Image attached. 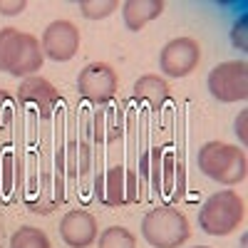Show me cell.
I'll return each instance as SVG.
<instances>
[{"instance_id": "cell-3", "label": "cell", "mask_w": 248, "mask_h": 248, "mask_svg": "<svg viewBox=\"0 0 248 248\" xmlns=\"http://www.w3.org/2000/svg\"><path fill=\"white\" fill-rule=\"evenodd\" d=\"M196 164H199L201 174H206L218 184H226V186L241 184L248 174L246 152L233 147V144H223V141L203 144L196 154Z\"/></svg>"}, {"instance_id": "cell-18", "label": "cell", "mask_w": 248, "mask_h": 248, "mask_svg": "<svg viewBox=\"0 0 248 248\" xmlns=\"http://www.w3.org/2000/svg\"><path fill=\"white\" fill-rule=\"evenodd\" d=\"M10 248H50V241L35 226H23V229H17L13 233Z\"/></svg>"}, {"instance_id": "cell-24", "label": "cell", "mask_w": 248, "mask_h": 248, "mask_svg": "<svg viewBox=\"0 0 248 248\" xmlns=\"http://www.w3.org/2000/svg\"><path fill=\"white\" fill-rule=\"evenodd\" d=\"M246 119H248V114H246V112H241V117L236 119V134L241 137V141H243V144L248 141V134H246Z\"/></svg>"}, {"instance_id": "cell-10", "label": "cell", "mask_w": 248, "mask_h": 248, "mask_svg": "<svg viewBox=\"0 0 248 248\" xmlns=\"http://www.w3.org/2000/svg\"><path fill=\"white\" fill-rule=\"evenodd\" d=\"M201 60V47L194 37H176L164 45L159 55V67L169 77H186L191 75Z\"/></svg>"}, {"instance_id": "cell-25", "label": "cell", "mask_w": 248, "mask_h": 248, "mask_svg": "<svg viewBox=\"0 0 248 248\" xmlns=\"http://www.w3.org/2000/svg\"><path fill=\"white\" fill-rule=\"evenodd\" d=\"M196 248H206V246H196Z\"/></svg>"}, {"instance_id": "cell-23", "label": "cell", "mask_w": 248, "mask_h": 248, "mask_svg": "<svg viewBox=\"0 0 248 248\" xmlns=\"http://www.w3.org/2000/svg\"><path fill=\"white\" fill-rule=\"evenodd\" d=\"M246 23H248V17L243 15L238 20V25L233 28V45H238L241 50H246Z\"/></svg>"}, {"instance_id": "cell-12", "label": "cell", "mask_w": 248, "mask_h": 248, "mask_svg": "<svg viewBox=\"0 0 248 248\" xmlns=\"http://www.w3.org/2000/svg\"><path fill=\"white\" fill-rule=\"evenodd\" d=\"M20 105H30L40 119H50L60 105V94L45 77H25L17 92Z\"/></svg>"}, {"instance_id": "cell-17", "label": "cell", "mask_w": 248, "mask_h": 248, "mask_svg": "<svg viewBox=\"0 0 248 248\" xmlns=\"http://www.w3.org/2000/svg\"><path fill=\"white\" fill-rule=\"evenodd\" d=\"M134 97L147 102L152 109H161L164 102L169 99V85L156 75H144L134 82Z\"/></svg>"}, {"instance_id": "cell-14", "label": "cell", "mask_w": 248, "mask_h": 248, "mask_svg": "<svg viewBox=\"0 0 248 248\" xmlns=\"http://www.w3.org/2000/svg\"><path fill=\"white\" fill-rule=\"evenodd\" d=\"M92 137L99 144H112L122 137L124 132V109L119 105H97L94 114H92Z\"/></svg>"}, {"instance_id": "cell-11", "label": "cell", "mask_w": 248, "mask_h": 248, "mask_svg": "<svg viewBox=\"0 0 248 248\" xmlns=\"http://www.w3.org/2000/svg\"><path fill=\"white\" fill-rule=\"evenodd\" d=\"M43 55H47L55 62H67L79 50V30L70 20H55L43 32Z\"/></svg>"}, {"instance_id": "cell-4", "label": "cell", "mask_w": 248, "mask_h": 248, "mask_svg": "<svg viewBox=\"0 0 248 248\" xmlns=\"http://www.w3.org/2000/svg\"><path fill=\"white\" fill-rule=\"evenodd\" d=\"M243 218H246V203L231 189L209 196L206 203L201 206V211H199V226H201V231H206L209 236L233 233L243 223Z\"/></svg>"}, {"instance_id": "cell-15", "label": "cell", "mask_w": 248, "mask_h": 248, "mask_svg": "<svg viewBox=\"0 0 248 248\" xmlns=\"http://www.w3.org/2000/svg\"><path fill=\"white\" fill-rule=\"evenodd\" d=\"M122 13H124L127 28L139 32L149 20H154L164 13V3L161 0H127V3L122 5Z\"/></svg>"}, {"instance_id": "cell-1", "label": "cell", "mask_w": 248, "mask_h": 248, "mask_svg": "<svg viewBox=\"0 0 248 248\" xmlns=\"http://www.w3.org/2000/svg\"><path fill=\"white\" fill-rule=\"evenodd\" d=\"M139 176L152 186L154 196L169 201V206L184 199L186 169L174 147H152L144 152L139 161Z\"/></svg>"}, {"instance_id": "cell-7", "label": "cell", "mask_w": 248, "mask_h": 248, "mask_svg": "<svg viewBox=\"0 0 248 248\" xmlns=\"http://www.w3.org/2000/svg\"><path fill=\"white\" fill-rule=\"evenodd\" d=\"M209 92L218 102H243L248 97V65L246 62H221L209 75Z\"/></svg>"}, {"instance_id": "cell-2", "label": "cell", "mask_w": 248, "mask_h": 248, "mask_svg": "<svg viewBox=\"0 0 248 248\" xmlns=\"http://www.w3.org/2000/svg\"><path fill=\"white\" fill-rule=\"evenodd\" d=\"M43 67V47L37 37L17 28L0 30V70L13 77H32Z\"/></svg>"}, {"instance_id": "cell-21", "label": "cell", "mask_w": 248, "mask_h": 248, "mask_svg": "<svg viewBox=\"0 0 248 248\" xmlns=\"http://www.w3.org/2000/svg\"><path fill=\"white\" fill-rule=\"evenodd\" d=\"M13 119V99L5 90H0V127H8Z\"/></svg>"}, {"instance_id": "cell-9", "label": "cell", "mask_w": 248, "mask_h": 248, "mask_svg": "<svg viewBox=\"0 0 248 248\" xmlns=\"http://www.w3.org/2000/svg\"><path fill=\"white\" fill-rule=\"evenodd\" d=\"M77 90L92 105H107L117 94V72L105 62H90L77 77Z\"/></svg>"}, {"instance_id": "cell-6", "label": "cell", "mask_w": 248, "mask_h": 248, "mask_svg": "<svg viewBox=\"0 0 248 248\" xmlns=\"http://www.w3.org/2000/svg\"><path fill=\"white\" fill-rule=\"evenodd\" d=\"M141 176L127 167H107L94 179V196L107 206H124V203H139L141 194Z\"/></svg>"}, {"instance_id": "cell-8", "label": "cell", "mask_w": 248, "mask_h": 248, "mask_svg": "<svg viewBox=\"0 0 248 248\" xmlns=\"http://www.w3.org/2000/svg\"><path fill=\"white\" fill-rule=\"evenodd\" d=\"M23 201L32 214H52L65 201V181L60 174L37 171L23 191Z\"/></svg>"}, {"instance_id": "cell-5", "label": "cell", "mask_w": 248, "mask_h": 248, "mask_svg": "<svg viewBox=\"0 0 248 248\" xmlns=\"http://www.w3.org/2000/svg\"><path fill=\"white\" fill-rule=\"evenodd\" d=\"M141 236L154 248H179L189 241L191 229L186 216L174 206H156L141 221Z\"/></svg>"}, {"instance_id": "cell-16", "label": "cell", "mask_w": 248, "mask_h": 248, "mask_svg": "<svg viewBox=\"0 0 248 248\" xmlns=\"http://www.w3.org/2000/svg\"><path fill=\"white\" fill-rule=\"evenodd\" d=\"M20 194V174H17V159L13 147L0 152V196L3 201H15Z\"/></svg>"}, {"instance_id": "cell-22", "label": "cell", "mask_w": 248, "mask_h": 248, "mask_svg": "<svg viewBox=\"0 0 248 248\" xmlns=\"http://www.w3.org/2000/svg\"><path fill=\"white\" fill-rule=\"evenodd\" d=\"M28 8L25 0H13V3H8V0H0V15H20Z\"/></svg>"}, {"instance_id": "cell-13", "label": "cell", "mask_w": 248, "mask_h": 248, "mask_svg": "<svg viewBox=\"0 0 248 248\" xmlns=\"http://www.w3.org/2000/svg\"><path fill=\"white\" fill-rule=\"evenodd\" d=\"M60 236L70 248H87L97 238V221L87 211H70L60 221Z\"/></svg>"}, {"instance_id": "cell-19", "label": "cell", "mask_w": 248, "mask_h": 248, "mask_svg": "<svg viewBox=\"0 0 248 248\" xmlns=\"http://www.w3.org/2000/svg\"><path fill=\"white\" fill-rule=\"evenodd\" d=\"M97 248H137V238L124 226H112V229L102 231Z\"/></svg>"}, {"instance_id": "cell-20", "label": "cell", "mask_w": 248, "mask_h": 248, "mask_svg": "<svg viewBox=\"0 0 248 248\" xmlns=\"http://www.w3.org/2000/svg\"><path fill=\"white\" fill-rule=\"evenodd\" d=\"M119 8L117 0H82L79 10L87 20H99V17H107Z\"/></svg>"}]
</instances>
